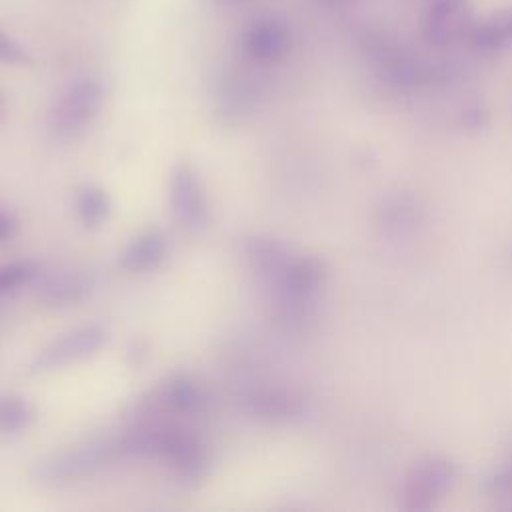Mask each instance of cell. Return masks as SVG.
Here are the masks:
<instances>
[{
  "label": "cell",
  "instance_id": "1",
  "mask_svg": "<svg viewBox=\"0 0 512 512\" xmlns=\"http://www.w3.org/2000/svg\"><path fill=\"white\" fill-rule=\"evenodd\" d=\"M328 268L318 256H294L280 278L270 286L280 320L292 326L308 322L314 314Z\"/></svg>",
  "mask_w": 512,
  "mask_h": 512
},
{
  "label": "cell",
  "instance_id": "2",
  "mask_svg": "<svg viewBox=\"0 0 512 512\" xmlns=\"http://www.w3.org/2000/svg\"><path fill=\"white\" fill-rule=\"evenodd\" d=\"M102 86L96 78L72 80L56 98L48 112V132L54 140L70 142L80 138L94 122L102 106Z\"/></svg>",
  "mask_w": 512,
  "mask_h": 512
},
{
  "label": "cell",
  "instance_id": "3",
  "mask_svg": "<svg viewBox=\"0 0 512 512\" xmlns=\"http://www.w3.org/2000/svg\"><path fill=\"white\" fill-rule=\"evenodd\" d=\"M116 448L118 444L108 438H92L42 458L36 464L34 474L48 484H68L90 478L112 460Z\"/></svg>",
  "mask_w": 512,
  "mask_h": 512
},
{
  "label": "cell",
  "instance_id": "4",
  "mask_svg": "<svg viewBox=\"0 0 512 512\" xmlns=\"http://www.w3.org/2000/svg\"><path fill=\"white\" fill-rule=\"evenodd\" d=\"M170 210L180 228L190 234L202 232L210 222V202L200 172L186 160L170 172Z\"/></svg>",
  "mask_w": 512,
  "mask_h": 512
},
{
  "label": "cell",
  "instance_id": "5",
  "mask_svg": "<svg viewBox=\"0 0 512 512\" xmlns=\"http://www.w3.org/2000/svg\"><path fill=\"white\" fill-rule=\"evenodd\" d=\"M156 456H162L186 486H198L206 480L212 460L204 442L186 430L160 428Z\"/></svg>",
  "mask_w": 512,
  "mask_h": 512
},
{
  "label": "cell",
  "instance_id": "6",
  "mask_svg": "<svg viewBox=\"0 0 512 512\" xmlns=\"http://www.w3.org/2000/svg\"><path fill=\"white\" fill-rule=\"evenodd\" d=\"M458 468L448 458H426L412 466L404 484V508L424 512L434 508L456 484Z\"/></svg>",
  "mask_w": 512,
  "mask_h": 512
},
{
  "label": "cell",
  "instance_id": "7",
  "mask_svg": "<svg viewBox=\"0 0 512 512\" xmlns=\"http://www.w3.org/2000/svg\"><path fill=\"white\" fill-rule=\"evenodd\" d=\"M104 342H106V330L100 324L78 326L62 334L54 342H50L46 348H42L30 362V372L44 374V372H52L68 364L80 362L96 354L104 346Z\"/></svg>",
  "mask_w": 512,
  "mask_h": 512
},
{
  "label": "cell",
  "instance_id": "8",
  "mask_svg": "<svg viewBox=\"0 0 512 512\" xmlns=\"http://www.w3.org/2000/svg\"><path fill=\"white\" fill-rule=\"evenodd\" d=\"M474 28V12L470 0H432L424 16V38L438 48L450 46L470 36Z\"/></svg>",
  "mask_w": 512,
  "mask_h": 512
},
{
  "label": "cell",
  "instance_id": "9",
  "mask_svg": "<svg viewBox=\"0 0 512 512\" xmlns=\"http://www.w3.org/2000/svg\"><path fill=\"white\" fill-rule=\"evenodd\" d=\"M244 54L258 64H274L292 50V32L288 24L276 16L252 20L242 34Z\"/></svg>",
  "mask_w": 512,
  "mask_h": 512
},
{
  "label": "cell",
  "instance_id": "10",
  "mask_svg": "<svg viewBox=\"0 0 512 512\" xmlns=\"http://www.w3.org/2000/svg\"><path fill=\"white\" fill-rule=\"evenodd\" d=\"M242 402L248 414L274 424L296 422L308 412L306 398L300 392L284 386H264L250 390Z\"/></svg>",
  "mask_w": 512,
  "mask_h": 512
},
{
  "label": "cell",
  "instance_id": "11",
  "mask_svg": "<svg viewBox=\"0 0 512 512\" xmlns=\"http://www.w3.org/2000/svg\"><path fill=\"white\" fill-rule=\"evenodd\" d=\"M214 110L222 124H242L256 110L254 86L236 74H226L218 80L214 90Z\"/></svg>",
  "mask_w": 512,
  "mask_h": 512
},
{
  "label": "cell",
  "instance_id": "12",
  "mask_svg": "<svg viewBox=\"0 0 512 512\" xmlns=\"http://www.w3.org/2000/svg\"><path fill=\"white\" fill-rule=\"evenodd\" d=\"M242 254L248 260L252 272L262 278L268 286H272L290 260L296 256L288 244L272 236H248L242 242Z\"/></svg>",
  "mask_w": 512,
  "mask_h": 512
},
{
  "label": "cell",
  "instance_id": "13",
  "mask_svg": "<svg viewBox=\"0 0 512 512\" xmlns=\"http://www.w3.org/2000/svg\"><path fill=\"white\" fill-rule=\"evenodd\" d=\"M168 252V244H166V236L156 230H144L140 234H136L120 252V266L128 272H150L156 270Z\"/></svg>",
  "mask_w": 512,
  "mask_h": 512
},
{
  "label": "cell",
  "instance_id": "14",
  "mask_svg": "<svg viewBox=\"0 0 512 512\" xmlns=\"http://www.w3.org/2000/svg\"><path fill=\"white\" fill-rule=\"evenodd\" d=\"M90 292V278L82 270H60L44 278L40 298L52 306H66L82 300Z\"/></svg>",
  "mask_w": 512,
  "mask_h": 512
},
{
  "label": "cell",
  "instance_id": "15",
  "mask_svg": "<svg viewBox=\"0 0 512 512\" xmlns=\"http://www.w3.org/2000/svg\"><path fill=\"white\" fill-rule=\"evenodd\" d=\"M470 42L478 52L494 54L512 46V8L498 10L474 24Z\"/></svg>",
  "mask_w": 512,
  "mask_h": 512
},
{
  "label": "cell",
  "instance_id": "16",
  "mask_svg": "<svg viewBox=\"0 0 512 512\" xmlns=\"http://www.w3.org/2000/svg\"><path fill=\"white\" fill-rule=\"evenodd\" d=\"M162 402L176 414L192 416L204 410L208 396L198 380L188 374H176L166 382Z\"/></svg>",
  "mask_w": 512,
  "mask_h": 512
},
{
  "label": "cell",
  "instance_id": "17",
  "mask_svg": "<svg viewBox=\"0 0 512 512\" xmlns=\"http://www.w3.org/2000/svg\"><path fill=\"white\" fill-rule=\"evenodd\" d=\"M78 220L86 228H100L108 222L112 214V200L104 188L98 184H82L74 198Z\"/></svg>",
  "mask_w": 512,
  "mask_h": 512
},
{
  "label": "cell",
  "instance_id": "18",
  "mask_svg": "<svg viewBox=\"0 0 512 512\" xmlns=\"http://www.w3.org/2000/svg\"><path fill=\"white\" fill-rule=\"evenodd\" d=\"M34 420V408L28 398L18 394L0 396V434H20Z\"/></svg>",
  "mask_w": 512,
  "mask_h": 512
},
{
  "label": "cell",
  "instance_id": "19",
  "mask_svg": "<svg viewBox=\"0 0 512 512\" xmlns=\"http://www.w3.org/2000/svg\"><path fill=\"white\" fill-rule=\"evenodd\" d=\"M38 274L32 260H16L0 266V296L28 284Z\"/></svg>",
  "mask_w": 512,
  "mask_h": 512
},
{
  "label": "cell",
  "instance_id": "20",
  "mask_svg": "<svg viewBox=\"0 0 512 512\" xmlns=\"http://www.w3.org/2000/svg\"><path fill=\"white\" fill-rule=\"evenodd\" d=\"M30 60L32 58L26 52V48L20 46L10 34L0 30V64L22 66V64H30Z\"/></svg>",
  "mask_w": 512,
  "mask_h": 512
},
{
  "label": "cell",
  "instance_id": "21",
  "mask_svg": "<svg viewBox=\"0 0 512 512\" xmlns=\"http://www.w3.org/2000/svg\"><path fill=\"white\" fill-rule=\"evenodd\" d=\"M16 232H18V218L10 208L0 204V244L12 240Z\"/></svg>",
  "mask_w": 512,
  "mask_h": 512
},
{
  "label": "cell",
  "instance_id": "22",
  "mask_svg": "<svg viewBox=\"0 0 512 512\" xmlns=\"http://www.w3.org/2000/svg\"><path fill=\"white\" fill-rule=\"evenodd\" d=\"M494 488H512V460L494 478Z\"/></svg>",
  "mask_w": 512,
  "mask_h": 512
},
{
  "label": "cell",
  "instance_id": "23",
  "mask_svg": "<svg viewBox=\"0 0 512 512\" xmlns=\"http://www.w3.org/2000/svg\"><path fill=\"white\" fill-rule=\"evenodd\" d=\"M320 2H324V4H336L338 0H320Z\"/></svg>",
  "mask_w": 512,
  "mask_h": 512
},
{
  "label": "cell",
  "instance_id": "24",
  "mask_svg": "<svg viewBox=\"0 0 512 512\" xmlns=\"http://www.w3.org/2000/svg\"><path fill=\"white\" fill-rule=\"evenodd\" d=\"M0 110H2V96H0Z\"/></svg>",
  "mask_w": 512,
  "mask_h": 512
}]
</instances>
